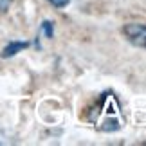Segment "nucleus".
<instances>
[{"label": "nucleus", "mask_w": 146, "mask_h": 146, "mask_svg": "<svg viewBox=\"0 0 146 146\" xmlns=\"http://www.w3.org/2000/svg\"><path fill=\"white\" fill-rule=\"evenodd\" d=\"M88 123L98 132H117L125 126V114L121 108V101L115 96L114 90L101 92L98 99L94 101L92 108L87 115Z\"/></svg>", "instance_id": "f257e3e1"}, {"label": "nucleus", "mask_w": 146, "mask_h": 146, "mask_svg": "<svg viewBox=\"0 0 146 146\" xmlns=\"http://www.w3.org/2000/svg\"><path fill=\"white\" fill-rule=\"evenodd\" d=\"M123 35L133 47L146 49V24H137V22L126 24L123 27Z\"/></svg>", "instance_id": "f03ea898"}, {"label": "nucleus", "mask_w": 146, "mask_h": 146, "mask_svg": "<svg viewBox=\"0 0 146 146\" xmlns=\"http://www.w3.org/2000/svg\"><path fill=\"white\" fill-rule=\"evenodd\" d=\"M29 47V42H9L2 50V58H11V56L18 54L20 50Z\"/></svg>", "instance_id": "7ed1b4c3"}, {"label": "nucleus", "mask_w": 146, "mask_h": 146, "mask_svg": "<svg viewBox=\"0 0 146 146\" xmlns=\"http://www.w3.org/2000/svg\"><path fill=\"white\" fill-rule=\"evenodd\" d=\"M42 33L47 38H52L54 36V25H52V22H49V20L43 22V24H42Z\"/></svg>", "instance_id": "20e7f679"}, {"label": "nucleus", "mask_w": 146, "mask_h": 146, "mask_svg": "<svg viewBox=\"0 0 146 146\" xmlns=\"http://www.w3.org/2000/svg\"><path fill=\"white\" fill-rule=\"evenodd\" d=\"M49 4H52L54 7H58V9H61V7H67V5L70 4V0H47Z\"/></svg>", "instance_id": "39448f33"}, {"label": "nucleus", "mask_w": 146, "mask_h": 146, "mask_svg": "<svg viewBox=\"0 0 146 146\" xmlns=\"http://www.w3.org/2000/svg\"><path fill=\"white\" fill-rule=\"evenodd\" d=\"M11 2H13V0H0V11H5L11 5Z\"/></svg>", "instance_id": "423d86ee"}]
</instances>
